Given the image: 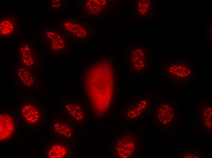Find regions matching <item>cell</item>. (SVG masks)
<instances>
[{"label":"cell","mask_w":212,"mask_h":158,"mask_svg":"<svg viewBox=\"0 0 212 158\" xmlns=\"http://www.w3.org/2000/svg\"><path fill=\"white\" fill-rule=\"evenodd\" d=\"M19 122L26 128L39 129L45 122V111L43 103L37 99L24 97L18 106Z\"/></svg>","instance_id":"obj_1"},{"label":"cell","mask_w":212,"mask_h":158,"mask_svg":"<svg viewBox=\"0 0 212 158\" xmlns=\"http://www.w3.org/2000/svg\"><path fill=\"white\" fill-rule=\"evenodd\" d=\"M18 122L13 111L5 109L0 110V143L11 142L18 136Z\"/></svg>","instance_id":"obj_2"},{"label":"cell","mask_w":212,"mask_h":158,"mask_svg":"<svg viewBox=\"0 0 212 158\" xmlns=\"http://www.w3.org/2000/svg\"><path fill=\"white\" fill-rule=\"evenodd\" d=\"M147 49L142 46L134 45L128 48V64L131 71L136 74L147 73L149 68Z\"/></svg>","instance_id":"obj_3"},{"label":"cell","mask_w":212,"mask_h":158,"mask_svg":"<svg viewBox=\"0 0 212 158\" xmlns=\"http://www.w3.org/2000/svg\"><path fill=\"white\" fill-rule=\"evenodd\" d=\"M18 49L20 63L38 72L41 67V57L35 44L23 39L19 44Z\"/></svg>","instance_id":"obj_4"},{"label":"cell","mask_w":212,"mask_h":158,"mask_svg":"<svg viewBox=\"0 0 212 158\" xmlns=\"http://www.w3.org/2000/svg\"><path fill=\"white\" fill-rule=\"evenodd\" d=\"M69 139H55L45 142L42 149L43 157H69L72 148Z\"/></svg>","instance_id":"obj_5"},{"label":"cell","mask_w":212,"mask_h":158,"mask_svg":"<svg viewBox=\"0 0 212 158\" xmlns=\"http://www.w3.org/2000/svg\"><path fill=\"white\" fill-rule=\"evenodd\" d=\"M136 145L137 139L134 133L131 132L123 133L116 138L114 150L119 157H131L134 154Z\"/></svg>","instance_id":"obj_6"},{"label":"cell","mask_w":212,"mask_h":158,"mask_svg":"<svg viewBox=\"0 0 212 158\" xmlns=\"http://www.w3.org/2000/svg\"><path fill=\"white\" fill-rule=\"evenodd\" d=\"M41 37L46 48L50 53L61 52L66 49L67 42L63 33L46 28L43 29Z\"/></svg>","instance_id":"obj_7"},{"label":"cell","mask_w":212,"mask_h":158,"mask_svg":"<svg viewBox=\"0 0 212 158\" xmlns=\"http://www.w3.org/2000/svg\"><path fill=\"white\" fill-rule=\"evenodd\" d=\"M164 72L168 79L178 84H184L193 76L191 67L188 64H185L184 62H174L168 65Z\"/></svg>","instance_id":"obj_8"},{"label":"cell","mask_w":212,"mask_h":158,"mask_svg":"<svg viewBox=\"0 0 212 158\" xmlns=\"http://www.w3.org/2000/svg\"><path fill=\"white\" fill-rule=\"evenodd\" d=\"M20 30V24L18 15L11 13L3 16L0 21L1 39H10L18 35Z\"/></svg>","instance_id":"obj_9"},{"label":"cell","mask_w":212,"mask_h":158,"mask_svg":"<svg viewBox=\"0 0 212 158\" xmlns=\"http://www.w3.org/2000/svg\"><path fill=\"white\" fill-rule=\"evenodd\" d=\"M38 73L20 63L16 70L15 77L16 82L22 88L35 89L39 83Z\"/></svg>","instance_id":"obj_10"},{"label":"cell","mask_w":212,"mask_h":158,"mask_svg":"<svg viewBox=\"0 0 212 158\" xmlns=\"http://www.w3.org/2000/svg\"><path fill=\"white\" fill-rule=\"evenodd\" d=\"M85 12L88 16L102 15L112 11L116 6L115 1L107 0H86Z\"/></svg>","instance_id":"obj_11"},{"label":"cell","mask_w":212,"mask_h":158,"mask_svg":"<svg viewBox=\"0 0 212 158\" xmlns=\"http://www.w3.org/2000/svg\"><path fill=\"white\" fill-rule=\"evenodd\" d=\"M62 26V31L74 39H85L89 36V27L84 23L66 18L63 20Z\"/></svg>","instance_id":"obj_12"},{"label":"cell","mask_w":212,"mask_h":158,"mask_svg":"<svg viewBox=\"0 0 212 158\" xmlns=\"http://www.w3.org/2000/svg\"><path fill=\"white\" fill-rule=\"evenodd\" d=\"M150 99L148 97H141L132 102L125 109L127 118L134 119L143 115L150 108Z\"/></svg>","instance_id":"obj_13"},{"label":"cell","mask_w":212,"mask_h":158,"mask_svg":"<svg viewBox=\"0 0 212 158\" xmlns=\"http://www.w3.org/2000/svg\"><path fill=\"white\" fill-rule=\"evenodd\" d=\"M51 128L54 135L57 137L68 139L72 138L73 128L66 122L61 120H54L52 123Z\"/></svg>","instance_id":"obj_14"},{"label":"cell","mask_w":212,"mask_h":158,"mask_svg":"<svg viewBox=\"0 0 212 158\" xmlns=\"http://www.w3.org/2000/svg\"><path fill=\"white\" fill-rule=\"evenodd\" d=\"M63 106L65 114L70 119L77 122L83 121V112L80 106L70 101L65 102Z\"/></svg>","instance_id":"obj_15"},{"label":"cell","mask_w":212,"mask_h":158,"mask_svg":"<svg viewBox=\"0 0 212 158\" xmlns=\"http://www.w3.org/2000/svg\"><path fill=\"white\" fill-rule=\"evenodd\" d=\"M175 113L174 106L169 103L160 102L156 106V115L157 120L162 125L165 124V118L168 116L172 117Z\"/></svg>","instance_id":"obj_16"},{"label":"cell","mask_w":212,"mask_h":158,"mask_svg":"<svg viewBox=\"0 0 212 158\" xmlns=\"http://www.w3.org/2000/svg\"><path fill=\"white\" fill-rule=\"evenodd\" d=\"M135 14L137 18L146 15L151 11V1L150 0H135Z\"/></svg>","instance_id":"obj_17"},{"label":"cell","mask_w":212,"mask_h":158,"mask_svg":"<svg viewBox=\"0 0 212 158\" xmlns=\"http://www.w3.org/2000/svg\"><path fill=\"white\" fill-rule=\"evenodd\" d=\"M63 4V1L61 0H51L50 1V8L52 10H56L61 8Z\"/></svg>","instance_id":"obj_18"}]
</instances>
